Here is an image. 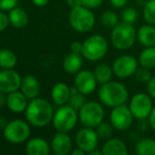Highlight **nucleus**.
Here are the masks:
<instances>
[{
	"label": "nucleus",
	"instance_id": "f257e3e1",
	"mask_svg": "<svg viewBox=\"0 0 155 155\" xmlns=\"http://www.w3.org/2000/svg\"><path fill=\"white\" fill-rule=\"evenodd\" d=\"M54 113L53 107L48 100L37 97L29 102L25 110V117L30 124L36 128H43L53 120Z\"/></svg>",
	"mask_w": 155,
	"mask_h": 155
},
{
	"label": "nucleus",
	"instance_id": "f03ea898",
	"mask_svg": "<svg viewBox=\"0 0 155 155\" xmlns=\"http://www.w3.org/2000/svg\"><path fill=\"white\" fill-rule=\"evenodd\" d=\"M98 98L104 106L115 108L126 104L129 98V91L121 82L111 80L100 86L98 90Z\"/></svg>",
	"mask_w": 155,
	"mask_h": 155
},
{
	"label": "nucleus",
	"instance_id": "7ed1b4c3",
	"mask_svg": "<svg viewBox=\"0 0 155 155\" xmlns=\"http://www.w3.org/2000/svg\"><path fill=\"white\" fill-rule=\"evenodd\" d=\"M110 40L113 47L118 51L131 49L137 40V31L134 25L120 21L111 30Z\"/></svg>",
	"mask_w": 155,
	"mask_h": 155
},
{
	"label": "nucleus",
	"instance_id": "20e7f679",
	"mask_svg": "<svg viewBox=\"0 0 155 155\" xmlns=\"http://www.w3.org/2000/svg\"><path fill=\"white\" fill-rule=\"evenodd\" d=\"M69 23L74 31L88 33L95 27L96 17L92 10L84 5H79L71 8L69 14Z\"/></svg>",
	"mask_w": 155,
	"mask_h": 155
},
{
	"label": "nucleus",
	"instance_id": "39448f33",
	"mask_svg": "<svg viewBox=\"0 0 155 155\" xmlns=\"http://www.w3.org/2000/svg\"><path fill=\"white\" fill-rule=\"evenodd\" d=\"M84 42L81 55L84 59L91 62L101 60L109 51V42L106 37L100 34H94L89 36Z\"/></svg>",
	"mask_w": 155,
	"mask_h": 155
},
{
	"label": "nucleus",
	"instance_id": "423d86ee",
	"mask_svg": "<svg viewBox=\"0 0 155 155\" xmlns=\"http://www.w3.org/2000/svg\"><path fill=\"white\" fill-rule=\"evenodd\" d=\"M78 117V112L69 104L60 106L53 116V126L58 132H70L75 128Z\"/></svg>",
	"mask_w": 155,
	"mask_h": 155
},
{
	"label": "nucleus",
	"instance_id": "0eeeda50",
	"mask_svg": "<svg viewBox=\"0 0 155 155\" xmlns=\"http://www.w3.org/2000/svg\"><path fill=\"white\" fill-rule=\"evenodd\" d=\"M78 117H79L80 123L84 127L94 129L104 121V107L99 102L87 101L86 104L78 111Z\"/></svg>",
	"mask_w": 155,
	"mask_h": 155
},
{
	"label": "nucleus",
	"instance_id": "6e6552de",
	"mask_svg": "<svg viewBox=\"0 0 155 155\" xmlns=\"http://www.w3.org/2000/svg\"><path fill=\"white\" fill-rule=\"evenodd\" d=\"M31 134V129L27 121L14 119L6 124L3 129V136L8 143L19 145L28 140Z\"/></svg>",
	"mask_w": 155,
	"mask_h": 155
},
{
	"label": "nucleus",
	"instance_id": "1a4fd4ad",
	"mask_svg": "<svg viewBox=\"0 0 155 155\" xmlns=\"http://www.w3.org/2000/svg\"><path fill=\"white\" fill-rule=\"evenodd\" d=\"M131 112L134 118L139 120H145L149 117L153 110V102L152 97L146 93H137L131 98L129 104Z\"/></svg>",
	"mask_w": 155,
	"mask_h": 155
},
{
	"label": "nucleus",
	"instance_id": "9d476101",
	"mask_svg": "<svg viewBox=\"0 0 155 155\" xmlns=\"http://www.w3.org/2000/svg\"><path fill=\"white\" fill-rule=\"evenodd\" d=\"M139 67V62L135 56L124 54L113 61L112 69L116 77L120 79H126L130 76H134L136 70Z\"/></svg>",
	"mask_w": 155,
	"mask_h": 155
},
{
	"label": "nucleus",
	"instance_id": "9b49d317",
	"mask_svg": "<svg viewBox=\"0 0 155 155\" xmlns=\"http://www.w3.org/2000/svg\"><path fill=\"white\" fill-rule=\"evenodd\" d=\"M133 116L130 108L126 104L115 107L110 113V123L113 128L118 131H126L132 126Z\"/></svg>",
	"mask_w": 155,
	"mask_h": 155
},
{
	"label": "nucleus",
	"instance_id": "f8f14e48",
	"mask_svg": "<svg viewBox=\"0 0 155 155\" xmlns=\"http://www.w3.org/2000/svg\"><path fill=\"white\" fill-rule=\"evenodd\" d=\"M97 80L94 75V72L89 70H80L78 73L75 74L74 78V87L84 95L92 94L96 90Z\"/></svg>",
	"mask_w": 155,
	"mask_h": 155
},
{
	"label": "nucleus",
	"instance_id": "ddd939ff",
	"mask_svg": "<svg viewBox=\"0 0 155 155\" xmlns=\"http://www.w3.org/2000/svg\"><path fill=\"white\" fill-rule=\"evenodd\" d=\"M75 140L78 148L89 153V152L93 151L97 148L99 137L96 133V130H94L93 128L84 127L77 132Z\"/></svg>",
	"mask_w": 155,
	"mask_h": 155
},
{
	"label": "nucleus",
	"instance_id": "4468645a",
	"mask_svg": "<svg viewBox=\"0 0 155 155\" xmlns=\"http://www.w3.org/2000/svg\"><path fill=\"white\" fill-rule=\"evenodd\" d=\"M22 77L13 69L0 71V92L10 94L20 90Z\"/></svg>",
	"mask_w": 155,
	"mask_h": 155
},
{
	"label": "nucleus",
	"instance_id": "2eb2a0df",
	"mask_svg": "<svg viewBox=\"0 0 155 155\" xmlns=\"http://www.w3.org/2000/svg\"><path fill=\"white\" fill-rule=\"evenodd\" d=\"M54 155H68L72 152V139L67 132H57L51 140Z\"/></svg>",
	"mask_w": 155,
	"mask_h": 155
},
{
	"label": "nucleus",
	"instance_id": "dca6fc26",
	"mask_svg": "<svg viewBox=\"0 0 155 155\" xmlns=\"http://www.w3.org/2000/svg\"><path fill=\"white\" fill-rule=\"evenodd\" d=\"M28 99H29V98L21 92V91H15V92L8 94V97H6V106H8V108L14 113L25 112L28 104H29Z\"/></svg>",
	"mask_w": 155,
	"mask_h": 155
},
{
	"label": "nucleus",
	"instance_id": "f3484780",
	"mask_svg": "<svg viewBox=\"0 0 155 155\" xmlns=\"http://www.w3.org/2000/svg\"><path fill=\"white\" fill-rule=\"evenodd\" d=\"M25 152L28 155H49L51 152V146L41 137H33L29 139L25 145Z\"/></svg>",
	"mask_w": 155,
	"mask_h": 155
},
{
	"label": "nucleus",
	"instance_id": "a211bd4d",
	"mask_svg": "<svg viewBox=\"0 0 155 155\" xmlns=\"http://www.w3.org/2000/svg\"><path fill=\"white\" fill-rule=\"evenodd\" d=\"M20 91L29 99H34L38 97L40 94V84L35 76L27 75L21 80Z\"/></svg>",
	"mask_w": 155,
	"mask_h": 155
},
{
	"label": "nucleus",
	"instance_id": "6ab92c4d",
	"mask_svg": "<svg viewBox=\"0 0 155 155\" xmlns=\"http://www.w3.org/2000/svg\"><path fill=\"white\" fill-rule=\"evenodd\" d=\"M71 96V88L64 82H57L51 91V97L56 106H64Z\"/></svg>",
	"mask_w": 155,
	"mask_h": 155
},
{
	"label": "nucleus",
	"instance_id": "aec40b11",
	"mask_svg": "<svg viewBox=\"0 0 155 155\" xmlns=\"http://www.w3.org/2000/svg\"><path fill=\"white\" fill-rule=\"evenodd\" d=\"M102 155H129L126 143L119 138H110L106 140L101 148Z\"/></svg>",
	"mask_w": 155,
	"mask_h": 155
},
{
	"label": "nucleus",
	"instance_id": "412c9836",
	"mask_svg": "<svg viewBox=\"0 0 155 155\" xmlns=\"http://www.w3.org/2000/svg\"><path fill=\"white\" fill-rule=\"evenodd\" d=\"M84 56L78 53H69L62 61V68L68 74H76L84 65Z\"/></svg>",
	"mask_w": 155,
	"mask_h": 155
},
{
	"label": "nucleus",
	"instance_id": "4be33fe9",
	"mask_svg": "<svg viewBox=\"0 0 155 155\" xmlns=\"http://www.w3.org/2000/svg\"><path fill=\"white\" fill-rule=\"evenodd\" d=\"M137 41L143 48L155 45V25L146 23L137 30Z\"/></svg>",
	"mask_w": 155,
	"mask_h": 155
},
{
	"label": "nucleus",
	"instance_id": "5701e85b",
	"mask_svg": "<svg viewBox=\"0 0 155 155\" xmlns=\"http://www.w3.org/2000/svg\"><path fill=\"white\" fill-rule=\"evenodd\" d=\"M8 15L10 19V25L15 29H25L29 23V15L22 8L16 6L8 11Z\"/></svg>",
	"mask_w": 155,
	"mask_h": 155
},
{
	"label": "nucleus",
	"instance_id": "b1692460",
	"mask_svg": "<svg viewBox=\"0 0 155 155\" xmlns=\"http://www.w3.org/2000/svg\"><path fill=\"white\" fill-rule=\"evenodd\" d=\"M93 72L96 77V80H97V82L100 84H107V82L111 81L113 75H114L112 67L109 65L108 63H106V62L98 63L95 67Z\"/></svg>",
	"mask_w": 155,
	"mask_h": 155
},
{
	"label": "nucleus",
	"instance_id": "393cba45",
	"mask_svg": "<svg viewBox=\"0 0 155 155\" xmlns=\"http://www.w3.org/2000/svg\"><path fill=\"white\" fill-rule=\"evenodd\" d=\"M138 62L140 67L152 70L155 68V45L143 48L138 56Z\"/></svg>",
	"mask_w": 155,
	"mask_h": 155
},
{
	"label": "nucleus",
	"instance_id": "a878e982",
	"mask_svg": "<svg viewBox=\"0 0 155 155\" xmlns=\"http://www.w3.org/2000/svg\"><path fill=\"white\" fill-rule=\"evenodd\" d=\"M17 64V56L10 49H0V68L3 70L14 69Z\"/></svg>",
	"mask_w": 155,
	"mask_h": 155
},
{
	"label": "nucleus",
	"instance_id": "bb28decb",
	"mask_svg": "<svg viewBox=\"0 0 155 155\" xmlns=\"http://www.w3.org/2000/svg\"><path fill=\"white\" fill-rule=\"evenodd\" d=\"M137 155H155V140L153 138H143L135 145Z\"/></svg>",
	"mask_w": 155,
	"mask_h": 155
},
{
	"label": "nucleus",
	"instance_id": "cd10ccee",
	"mask_svg": "<svg viewBox=\"0 0 155 155\" xmlns=\"http://www.w3.org/2000/svg\"><path fill=\"white\" fill-rule=\"evenodd\" d=\"M100 22L107 29L112 30L114 27H116L120 22V17L115 11L107 10L100 15Z\"/></svg>",
	"mask_w": 155,
	"mask_h": 155
},
{
	"label": "nucleus",
	"instance_id": "c85d7f7f",
	"mask_svg": "<svg viewBox=\"0 0 155 155\" xmlns=\"http://www.w3.org/2000/svg\"><path fill=\"white\" fill-rule=\"evenodd\" d=\"M86 102H87L86 95L80 93L75 87H72L71 96H70V99H69V101H68V104H69L70 107H72L73 109H75V110L78 112V111L86 104Z\"/></svg>",
	"mask_w": 155,
	"mask_h": 155
},
{
	"label": "nucleus",
	"instance_id": "c756f323",
	"mask_svg": "<svg viewBox=\"0 0 155 155\" xmlns=\"http://www.w3.org/2000/svg\"><path fill=\"white\" fill-rule=\"evenodd\" d=\"M143 17L146 23L155 25V0H148L143 6Z\"/></svg>",
	"mask_w": 155,
	"mask_h": 155
},
{
	"label": "nucleus",
	"instance_id": "7c9ffc66",
	"mask_svg": "<svg viewBox=\"0 0 155 155\" xmlns=\"http://www.w3.org/2000/svg\"><path fill=\"white\" fill-rule=\"evenodd\" d=\"M138 19V12L135 8L133 6H126L123 8L120 14V21L124 22L130 23V25H134Z\"/></svg>",
	"mask_w": 155,
	"mask_h": 155
},
{
	"label": "nucleus",
	"instance_id": "2f4dec72",
	"mask_svg": "<svg viewBox=\"0 0 155 155\" xmlns=\"http://www.w3.org/2000/svg\"><path fill=\"white\" fill-rule=\"evenodd\" d=\"M96 133H97L99 139H104V140H108V139L112 138L113 136V126L108 123H104L102 121L101 124H99L96 127Z\"/></svg>",
	"mask_w": 155,
	"mask_h": 155
},
{
	"label": "nucleus",
	"instance_id": "473e14b6",
	"mask_svg": "<svg viewBox=\"0 0 155 155\" xmlns=\"http://www.w3.org/2000/svg\"><path fill=\"white\" fill-rule=\"evenodd\" d=\"M134 77L140 84H148L151 80L152 74L149 69H146L143 67H138V69L136 70L134 74Z\"/></svg>",
	"mask_w": 155,
	"mask_h": 155
},
{
	"label": "nucleus",
	"instance_id": "72a5a7b5",
	"mask_svg": "<svg viewBox=\"0 0 155 155\" xmlns=\"http://www.w3.org/2000/svg\"><path fill=\"white\" fill-rule=\"evenodd\" d=\"M18 4V0H0V11H11L16 8Z\"/></svg>",
	"mask_w": 155,
	"mask_h": 155
},
{
	"label": "nucleus",
	"instance_id": "f704fd0d",
	"mask_svg": "<svg viewBox=\"0 0 155 155\" xmlns=\"http://www.w3.org/2000/svg\"><path fill=\"white\" fill-rule=\"evenodd\" d=\"M104 3V0H81V5L86 6V8L94 10V8H98L101 6Z\"/></svg>",
	"mask_w": 155,
	"mask_h": 155
},
{
	"label": "nucleus",
	"instance_id": "c9c22d12",
	"mask_svg": "<svg viewBox=\"0 0 155 155\" xmlns=\"http://www.w3.org/2000/svg\"><path fill=\"white\" fill-rule=\"evenodd\" d=\"M10 25L8 15L4 13V11H0V32H3Z\"/></svg>",
	"mask_w": 155,
	"mask_h": 155
},
{
	"label": "nucleus",
	"instance_id": "e433bc0d",
	"mask_svg": "<svg viewBox=\"0 0 155 155\" xmlns=\"http://www.w3.org/2000/svg\"><path fill=\"white\" fill-rule=\"evenodd\" d=\"M82 48H84V42L79 40H74L73 42L70 45V50L73 53H78L81 54L82 53Z\"/></svg>",
	"mask_w": 155,
	"mask_h": 155
},
{
	"label": "nucleus",
	"instance_id": "4c0bfd02",
	"mask_svg": "<svg viewBox=\"0 0 155 155\" xmlns=\"http://www.w3.org/2000/svg\"><path fill=\"white\" fill-rule=\"evenodd\" d=\"M109 2L114 8H124L127 6L129 0H109Z\"/></svg>",
	"mask_w": 155,
	"mask_h": 155
},
{
	"label": "nucleus",
	"instance_id": "58836bf2",
	"mask_svg": "<svg viewBox=\"0 0 155 155\" xmlns=\"http://www.w3.org/2000/svg\"><path fill=\"white\" fill-rule=\"evenodd\" d=\"M147 89L149 95L155 99V76H152L151 80L147 84Z\"/></svg>",
	"mask_w": 155,
	"mask_h": 155
},
{
	"label": "nucleus",
	"instance_id": "ea45409f",
	"mask_svg": "<svg viewBox=\"0 0 155 155\" xmlns=\"http://www.w3.org/2000/svg\"><path fill=\"white\" fill-rule=\"evenodd\" d=\"M149 124H150V127H151L152 129L155 131V107L153 108V110H152V112H151V114L149 115Z\"/></svg>",
	"mask_w": 155,
	"mask_h": 155
},
{
	"label": "nucleus",
	"instance_id": "a19ab883",
	"mask_svg": "<svg viewBox=\"0 0 155 155\" xmlns=\"http://www.w3.org/2000/svg\"><path fill=\"white\" fill-rule=\"evenodd\" d=\"M50 0H32V2L38 8H45L49 4Z\"/></svg>",
	"mask_w": 155,
	"mask_h": 155
},
{
	"label": "nucleus",
	"instance_id": "79ce46f5",
	"mask_svg": "<svg viewBox=\"0 0 155 155\" xmlns=\"http://www.w3.org/2000/svg\"><path fill=\"white\" fill-rule=\"evenodd\" d=\"M67 4L71 8H74L76 6L81 5V0H67Z\"/></svg>",
	"mask_w": 155,
	"mask_h": 155
},
{
	"label": "nucleus",
	"instance_id": "37998d69",
	"mask_svg": "<svg viewBox=\"0 0 155 155\" xmlns=\"http://www.w3.org/2000/svg\"><path fill=\"white\" fill-rule=\"evenodd\" d=\"M6 97H8V95L5 93L0 92V109L3 108L6 104Z\"/></svg>",
	"mask_w": 155,
	"mask_h": 155
},
{
	"label": "nucleus",
	"instance_id": "c03bdc74",
	"mask_svg": "<svg viewBox=\"0 0 155 155\" xmlns=\"http://www.w3.org/2000/svg\"><path fill=\"white\" fill-rule=\"evenodd\" d=\"M87 152H84L82 149L77 147V149H74L73 151L71 152V155H86Z\"/></svg>",
	"mask_w": 155,
	"mask_h": 155
},
{
	"label": "nucleus",
	"instance_id": "a18cd8bd",
	"mask_svg": "<svg viewBox=\"0 0 155 155\" xmlns=\"http://www.w3.org/2000/svg\"><path fill=\"white\" fill-rule=\"evenodd\" d=\"M6 120L4 118H2V117H0V129H2L3 130L4 128H5V126H6Z\"/></svg>",
	"mask_w": 155,
	"mask_h": 155
},
{
	"label": "nucleus",
	"instance_id": "49530a36",
	"mask_svg": "<svg viewBox=\"0 0 155 155\" xmlns=\"http://www.w3.org/2000/svg\"><path fill=\"white\" fill-rule=\"evenodd\" d=\"M88 155H102V152L101 151H99V150H93V151H91V152H89Z\"/></svg>",
	"mask_w": 155,
	"mask_h": 155
},
{
	"label": "nucleus",
	"instance_id": "de8ad7c7",
	"mask_svg": "<svg viewBox=\"0 0 155 155\" xmlns=\"http://www.w3.org/2000/svg\"><path fill=\"white\" fill-rule=\"evenodd\" d=\"M147 1H148V0H135V3H136L137 5H139V6H143Z\"/></svg>",
	"mask_w": 155,
	"mask_h": 155
}]
</instances>
